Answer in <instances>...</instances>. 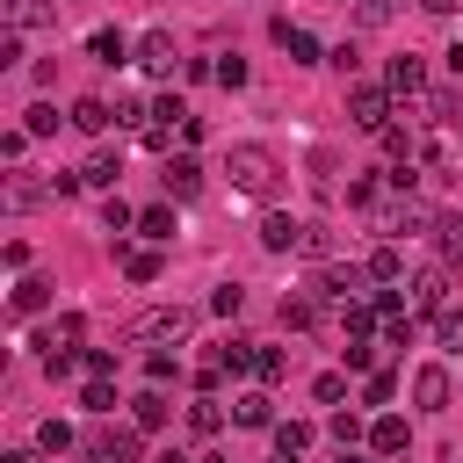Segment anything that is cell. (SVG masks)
<instances>
[{
    "label": "cell",
    "instance_id": "6da1fadb",
    "mask_svg": "<svg viewBox=\"0 0 463 463\" xmlns=\"http://www.w3.org/2000/svg\"><path fill=\"white\" fill-rule=\"evenodd\" d=\"M224 174H232V188H239V195H268L282 166H275V152H268V145H232V152H224Z\"/></svg>",
    "mask_w": 463,
    "mask_h": 463
},
{
    "label": "cell",
    "instance_id": "7a4b0ae2",
    "mask_svg": "<svg viewBox=\"0 0 463 463\" xmlns=\"http://www.w3.org/2000/svg\"><path fill=\"white\" fill-rule=\"evenodd\" d=\"M188 326H195L188 304H152V311L130 318V340H188Z\"/></svg>",
    "mask_w": 463,
    "mask_h": 463
},
{
    "label": "cell",
    "instance_id": "3957f363",
    "mask_svg": "<svg viewBox=\"0 0 463 463\" xmlns=\"http://www.w3.org/2000/svg\"><path fill=\"white\" fill-rule=\"evenodd\" d=\"M347 123L354 130H391V87H347Z\"/></svg>",
    "mask_w": 463,
    "mask_h": 463
},
{
    "label": "cell",
    "instance_id": "277c9868",
    "mask_svg": "<svg viewBox=\"0 0 463 463\" xmlns=\"http://www.w3.org/2000/svg\"><path fill=\"white\" fill-rule=\"evenodd\" d=\"M376 224H383V239H412V232H427V224H434V210H427L420 195H398Z\"/></svg>",
    "mask_w": 463,
    "mask_h": 463
},
{
    "label": "cell",
    "instance_id": "5b68a950",
    "mask_svg": "<svg viewBox=\"0 0 463 463\" xmlns=\"http://www.w3.org/2000/svg\"><path fill=\"white\" fill-rule=\"evenodd\" d=\"M449 398H456V391H449V369H441V362L412 369V405H420V412H449Z\"/></svg>",
    "mask_w": 463,
    "mask_h": 463
},
{
    "label": "cell",
    "instance_id": "8992f818",
    "mask_svg": "<svg viewBox=\"0 0 463 463\" xmlns=\"http://www.w3.org/2000/svg\"><path fill=\"white\" fill-rule=\"evenodd\" d=\"M354 289H362V268H318L311 275V297L318 304H354Z\"/></svg>",
    "mask_w": 463,
    "mask_h": 463
},
{
    "label": "cell",
    "instance_id": "52a82bcc",
    "mask_svg": "<svg viewBox=\"0 0 463 463\" xmlns=\"http://www.w3.org/2000/svg\"><path fill=\"white\" fill-rule=\"evenodd\" d=\"M297 239H304V217H289V210H268L260 217V246L268 253H297Z\"/></svg>",
    "mask_w": 463,
    "mask_h": 463
},
{
    "label": "cell",
    "instance_id": "ba28073f",
    "mask_svg": "<svg viewBox=\"0 0 463 463\" xmlns=\"http://www.w3.org/2000/svg\"><path fill=\"white\" fill-rule=\"evenodd\" d=\"M383 87H391V94H405V101H412V94H427V65H420V58H412V51H405V58H391V65H383Z\"/></svg>",
    "mask_w": 463,
    "mask_h": 463
},
{
    "label": "cell",
    "instance_id": "9c48e42d",
    "mask_svg": "<svg viewBox=\"0 0 463 463\" xmlns=\"http://www.w3.org/2000/svg\"><path fill=\"white\" fill-rule=\"evenodd\" d=\"M80 333H87V326H80V311H65V318H51V326L36 333V347H43V362H51V354H72V347H80Z\"/></svg>",
    "mask_w": 463,
    "mask_h": 463
},
{
    "label": "cell",
    "instance_id": "30bf717a",
    "mask_svg": "<svg viewBox=\"0 0 463 463\" xmlns=\"http://www.w3.org/2000/svg\"><path fill=\"white\" fill-rule=\"evenodd\" d=\"M87 449H94V463H137V434L130 427H101Z\"/></svg>",
    "mask_w": 463,
    "mask_h": 463
},
{
    "label": "cell",
    "instance_id": "8fae6325",
    "mask_svg": "<svg viewBox=\"0 0 463 463\" xmlns=\"http://www.w3.org/2000/svg\"><path fill=\"white\" fill-rule=\"evenodd\" d=\"M174 58H181V51H174L166 29H145V36H137V65H145V72H174Z\"/></svg>",
    "mask_w": 463,
    "mask_h": 463
},
{
    "label": "cell",
    "instance_id": "7c38bea8",
    "mask_svg": "<svg viewBox=\"0 0 463 463\" xmlns=\"http://www.w3.org/2000/svg\"><path fill=\"white\" fill-rule=\"evenodd\" d=\"M369 449H376V456H405V449H412V427H405L398 412H383V420L369 427Z\"/></svg>",
    "mask_w": 463,
    "mask_h": 463
},
{
    "label": "cell",
    "instance_id": "4fadbf2b",
    "mask_svg": "<svg viewBox=\"0 0 463 463\" xmlns=\"http://www.w3.org/2000/svg\"><path fill=\"white\" fill-rule=\"evenodd\" d=\"M181 123H188V109H181L174 94H159V101H152V123H145V145H166V130H181Z\"/></svg>",
    "mask_w": 463,
    "mask_h": 463
},
{
    "label": "cell",
    "instance_id": "5bb4252c",
    "mask_svg": "<svg viewBox=\"0 0 463 463\" xmlns=\"http://www.w3.org/2000/svg\"><path fill=\"white\" fill-rule=\"evenodd\" d=\"M159 181H166V195H174V203H188V195L203 188V166L181 152V159H166V174H159Z\"/></svg>",
    "mask_w": 463,
    "mask_h": 463
},
{
    "label": "cell",
    "instance_id": "9a60e30c",
    "mask_svg": "<svg viewBox=\"0 0 463 463\" xmlns=\"http://www.w3.org/2000/svg\"><path fill=\"white\" fill-rule=\"evenodd\" d=\"M275 43L289 51V65H318V36H311V29H289V22H275Z\"/></svg>",
    "mask_w": 463,
    "mask_h": 463
},
{
    "label": "cell",
    "instance_id": "2e32d148",
    "mask_svg": "<svg viewBox=\"0 0 463 463\" xmlns=\"http://www.w3.org/2000/svg\"><path fill=\"white\" fill-rule=\"evenodd\" d=\"M72 123H80V130H87V137H101V130H109V123H116V109H109V101H101V94H80V101H72Z\"/></svg>",
    "mask_w": 463,
    "mask_h": 463
},
{
    "label": "cell",
    "instance_id": "e0dca14e",
    "mask_svg": "<svg viewBox=\"0 0 463 463\" xmlns=\"http://www.w3.org/2000/svg\"><path fill=\"white\" fill-rule=\"evenodd\" d=\"M441 304H449V275H441V268L412 275V311H441Z\"/></svg>",
    "mask_w": 463,
    "mask_h": 463
},
{
    "label": "cell",
    "instance_id": "ac0fdd59",
    "mask_svg": "<svg viewBox=\"0 0 463 463\" xmlns=\"http://www.w3.org/2000/svg\"><path fill=\"white\" fill-rule=\"evenodd\" d=\"M130 420H137L145 434H159V427L174 420V405H166V391H145V398H130Z\"/></svg>",
    "mask_w": 463,
    "mask_h": 463
},
{
    "label": "cell",
    "instance_id": "d6986e66",
    "mask_svg": "<svg viewBox=\"0 0 463 463\" xmlns=\"http://www.w3.org/2000/svg\"><path fill=\"white\" fill-rule=\"evenodd\" d=\"M80 181H87V188H116V181H123V152H94V159L80 166Z\"/></svg>",
    "mask_w": 463,
    "mask_h": 463
},
{
    "label": "cell",
    "instance_id": "ffe728a7",
    "mask_svg": "<svg viewBox=\"0 0 463 463\" xmlns=\"http://www.w3.org/2000/svg\"><path fill=\"white\" fill-rule=\"evenodd\" d=\"M116 260H123L130 282H159V253L152 246H116Z\"/></svg>",
    "mask_w": 463,
    "mask_h": 463
},
{
    "label": "cell",
    "instance_id": "44dd1931",
    "mask_svg": "<svg viewBox=\"0 0 463 463\" xmlns=\"http://www.w3.org/2000/svg\"><path fill=\"white\" fill-rule=\"evenodd\" d=\"M43 304H51V282H43V275H22V282H14V318H36Z\"/></svg>",
    "mask_w": 463,
    "mask_h": 463
},
{
    "label": "cell",
    "instance_id": "7402d4cb",
    "mask_svg": "<svg viewBox=\"0 0 463 463\" xmlns=\"http://www.w3.org/2000/svg\"><path fill=\"white\" fill-rule=\"evenodd\" d=\"M232 420H239V427H275V398H268V391H246V398L232 405Z\"/></svg>",
    "mask_w": 463,
    "mask_h": 463
},
{
    "label": "cell",
    "instance_id": "603a6c76",
    "mask_svg": "<svg viewBox=\"0 0 463 463\" xmlns=\"http://www.w3.org/2000/svg\"><path fill=\"white\" fill-rule=\"evenodd\" d=\"M137 232H145L152 246H166V239H174L181 224H174V210H166V203H152V210H137Z\"/></svg>",
    "mask_w": 463,
    "mask_h": 463
},
{
    "label": "cell",
    "instance_id": "cb8c5ba5",
    "mask_svg": "<svg viewBox=\"0 0 463 463\" xmlns=\"http://www.w3.org/2000/svg\"><path fill=\"white\" fill-rule=\"evenodd\" d=\"M87 51H94L101 65H123V58H130V43H123V29H94V36H87Z\"/></svg>",
    "mask_w": 463,
    "mask_h": 463
},
{
    "label": "cell",
    "instance_id": "d4e9b609",
    "mask_svg": "<svg viewBox=\"0 0 463 463\" xmlns=\"http://www.w3.org/2000/svg\"><path fill=\"white\" fill-rule=\"evenodd\" d=\"M210 354H217V362H224L232 376H246V369L260 362V347H253V340H224V347H210Z\"/></svg>",
    "mask_w": 463,
    "mask_h": 463
},
{
    "label": "cell",
    "instance_id": "484cf974",
    "mask_svg": "<svg viewBox=\"0 0 463 463\" xmlns=\"http://www.w3.org/2000/svg\"><path fill=\"white\" fill-rule=\"evenodd\" d=\"M311 449V427L304 420H275V456H304Z\"/></svg>",
    "mask_w": 463,
    "mask_h": 463
},
{
    "label": "cell",
    "instance_id": "4316f807",
    "mask_svg": "<svg viewBox=\"0 0 463 463\" xmlns=\"http://www.w3.org/2000/svg\"><path fill=\"white\" fill-rule=\"evenodd\" d=\"M43 188H51V181H29V174L14 166V174H7V210H29V203H36Z\"/></svg>",
    "mask_w": 463,
    "mask_h": 463
},
{
    "label": "cell",
    "instance_id": "83f0119b",
    "mask_svg": "<svg viewBox=\"0 0 463 463\" xmlns=\"http://www.w3.org/2000/svg\"><path fill=\"white\" fill-rule=\"evenodd\" d=\"M297 253H304V260H333V232L304 217V239H297Z\"/></svg>",
    "mask_w": 463,
    "mask_h": 463
},
{
    "label": "cell",
    "instance_id": "f1b7e54d",
    "mask_svg": "<svg viewBox=\"0 0 463 463\" xmlns=\"http://www.w3.org/2000/svg\"><path fill=\"white\" fill-rule=\"evenodd\" d=\"M217 427H224V405L217 398H195L188 405V434H217Z\"/></svg>",
    "mask_w": 463,
    "mask_h": 463
},
{
    "label": "cell",
    "instance_id": "f546056e",
    "mask_svg": "<svg viewBox=\"0 0 463 463\" xmlns=\"http://www.w3.org/2000/svg\"><path fill=\"white\" fill-rule=\"evenodd\" d=\"M130 224H137V210H130L123 195H109V203H101V232H116V239H123Z\"/></svg>",
    "mask_w": 463,
    "mask_h": 463
},
{
    "label": "cell",
    "instance_id": "4dcf8cb0",
    "mask_svg": "<svg viewBox=\"0 0 463 463\" xmlns=\"http://www.w3.org/2000/svg\"><path fill=\"white\" fill-rule=\"evenodd\" d=\"M36 449H43V456H65V449H72V427H65V420H43V427H36Z\"/></svg>",
    "mask_w": 463,
    "mask_h": 463
},
{
    "label": "cell",
    "instance_id": "1f68e13d",
    "mask_svg": "<svg viewBox=\"0 0 463 463\" xmlns=\"http://www.w3.org/2000/svg\"><path fill=\"white\" fill-rule=\"evenodd\" d=\"M441 260L463 268V217H441Z\"/></svg>",
    "mask_w": 463,
    "mask_h": 463
},
{
    "label": "cell",
    "instance_id": "d6a6232c",
    "mask_svg": "<svg viewBox=\"0 0 463 463\" xmlns=\"http://www.w3.org/2000/svg\"><path fill=\"white\" fill-rule=\"evenodd\" d=\"M398 268H405L398 246H376V253H369V275H376V282H398Z\"/></svg>",
    "mask_w": 463,
    "mask_h": 463
},
{
    "label": "cell",
    "instance_id": "836d02e7",
    "mask_svg": "<svg viewBox=\"0 0 463 463\" xmlns=\"http://www.w3.org/2000/svg\"><path fill=\"white\" fill-rule=\"evenodd\" d=\"M412 333H420V318H412V311H391V326H383V340H391V347H412Z\"/></svg>",
    "mask_w": 463,
    "mask_h": 463
},
{
    "label": "cell",
    "instance_id": "e575fe53",
    "mask_svg": "<svg viewBox=\"0 0 463 463\" xmlns=\"http://www.w3.org/2000/svg\"><path fill=\"white\" fill-rule=\"evenodd\" d=\"M282 369H289V354H282V347H260V362H253V376H260V383H282Z\"/></svg>",
    "mask_w": 463,
    "mask_h": 463
},
{
    "label": "cell",
    "instance_id": "d590c367",
    "mask_svg": "<svg viewBox=\"0 0 463 463\" xmlns=\"http://www.w3.org/2000/svg\"><path fill=\"white\" fill-rule=\"evenodd\" d=\"M434 340H441L449 354H463V311H441V326H434Z\"/></svg>",
    "mask_w": 463,
    "mask_h": 463
},
{
    "label": "cell",
    "instance_id": "8d00e7d4",
    "mask_svg": "<svg viewBox=\"0 0 463 463\" xmlns=\"http://www.w3.org/2000/svg\"><path fill=\"white\" fill-rule=\"evenodd\" d=\"M22 130H29V137H51V130H58V109H51V101H36V109H29V123H22Z\"/></svg>",
    "mask_w": 463,
    "mask_h": 463
},
{
    "label": "cell",
    "instance_id": "74e56055",
    "mask_svg": "<svg viewBox=\"0 0 463 463\" xmlns=\"http://www.w3.org/2000/svg\"><path fill=\"white\" fill-rule=\"evenodd\" d=\"M80 405H87V412H116V391H109V376H94V383H87V398H80Z\"/></svg>",
    "mask_w": 463,
    "mask_h": 463
},
{
    "label": "cell",
    "instance_id": "f35d334b",
    "mask_svg": "<svg viewBox=\"0 0 463 463\" xmlns=\"http://www.w3.org/2000/svg\"><path fill=\"white\" fill-rule=\"evenodd\" d=\"M239 304H246V289H239V282H217V297H210V311H224V318H232Z\"/></svg>",
    "mask_w": 463,
    "mask_h": 463
},
{
    "label": "cell",
    "instance_id": "ab89813d",
    "mask_svg": "<svg viewBox=\"0 0 463 463\" xmlns=\"http://www.w3.org/2000/svg\"><path fill=\"white\" fill-rule=\"evenodd\" d=\"M145 376H152V383H174L181 362H174V354H145Z\"/></svg>",
    "mask_w": 463,
    "mask_h": 463
},
{
    "label": "cell",
    "instance_id": "60d3db41",
    "mask_svg": "<svg viewBox=\"0 0 463 463\" xmlns=\"http://www.w3.org/2000/svg\"><path fill=\"white\" fill-rule=\"evenodd\" d=\"M311 398H318V405H340V398H347V376H318Z\"/></svg>",
    "mask_w": 463,
    "mask_h": 463
},
{
    "label": "cell",
    "instance_id": "b9f144b4",
    "mask_svg": "<svg viewBox=\"0 0 463 463\" xmlns=\"http://www.w3.org/2000/svg\"><path fill=\"white\" fill-rule=\"evenodd\" d=\"M333 441L354 449V441H362V420H354V412H333Z\"/></svg>",
    "mask_w": 463,
    "mask_h": 463
},
{
    "label": "cell",
    "instance_id": "7bdbcfd3",
    "mask_svg": "<svg viewBox=\"0 0 463 463\" xmlns=\"http://www.w3.org/2000/svg\"><path fill=\"white\" fill-rule=\"evenodd\" d=\"M427 116H434V123H456V116H463V94H434Z\"/></svg>",
    "mask_w": 463,
    "mask_h": 463
},
{
    "label": "cell",
    "instance_id": "ee69618b",
    "mask_svg": "<svg viewBox=\"0 0 463 463\" xmlns=\"http://www.w3.org/2000/svg\"><path fill=\"white\" fill-rule=\"evenodd\" d=\"M217 87H246V58H217Z\"/></svg>",
    "mask_w": 463,
    "mask_h": 463
},
{
    "label": "cell",
    "instance_id": "f6af8a7d",
    "mask_svg": "<svg viewBox=\"0 0 463 463\" xmlns=\"http://www.w3.org/2000/svg\"><path fill=\"white\" fill-rule=\"evenodd\" d=\"M80 369H87V376H109V369H116V354H109V347H87V354H80Z\"/></svg>",
    "mask_w": 463,
    "mask_h": 463
},
{
    "label": "cell",
    "instance_id": "bcb514c9",
    "mask_svg": "<svg viewBox=\"0 0 463 463\" xmlns=\"http://www.w3.org/2000/svg\"><path fill=\"white\" fill-rule=\"evenodd\" d=\"M391 391H398V383H391V376H369V383H362V405H383V398H391Z\"/></svg>",
    "mask_w": 463,
    "mask_h": 463
},
{
    "label": "cell",
    "instance_id": "7dc6e473",
    "mask_svg": "<svg viewBox=\"0 0 463 463\" xmlns=\"http://www.w3.org/2000/svg\"><path fill=\"white\" fill-rule=\"evenodd\" d=\"M441 58H449V72H463V36H456V43L441 51Z\"/></svg>",
    "mask_w": 463,
    "mask_h": 463
},
{
    "label": "cell",
    "instance_id": "c3c4849f",
    "mask_svg": "<svg viewBox=\"0 0 463 463\" xmlns=\"http://www.w3.org/2000/svg\"><path fill=\"white\" fill-rule=\"evenodd\" d=\"M152 463H195V456H188V449H159Z\"/></svg>",
    "mask_w": 463,
    "mask_h": 463
},
{
    "label": "cell",
    "instance_id": "681fc988",
    "mask_svg": "<svg viewBox=\"0 0 463 463\" xmlns=\"http://www.w3.org/2000/svg\"><path fill=\"white\" fill-rule=\"evenodd\" d=\"M420 7H427V14H456L463 0H420Z\"/></svg>",
    "mask_w": 463,
    "mask_h": 463
},
{
    "label": "cell",
    "instance_id": "f907efd6",
    "mask_svg": "<svg viewBox=\"0 0 463 463\" xmlns=\"http://www.w3.org/2000/svg\"><path fill=\"white\" fill-rule=\"evenodd\" d=\"M0 463H36V456H29V449H14V456H0Z\"/></svg>",
    "mask_w": 463,
    "mask_h": 463
},
{
    "label": "cell",
    "instance_id": "816d5d0a",
    "mask_svg": "<svg viewBox=\"0 0 463 463\" xmlns=\"http://www.w3.org/2000/svg\"><path fill=\"white\" fill-rule=\"evenodd\" d=\"M340 463H369V456H354V449H340Z\"/></svg>",
    "mask_w": 463,
    "mask_h": 463
},
{
    "label": "cell",
    "instance_id": "f5cc1de1",
    "mask_svg": "<svg viewBox=\"0 0 463 463\" xmlns=\"http://www.w3.org/2000/svg\"><path fill=\"white\" fill-rule=\"evenodd\" d=\"M195 463H224V456H195Z\"/></svg>",
    "mask_w": 463,
    "mask_h": 463
}]
</instances>
